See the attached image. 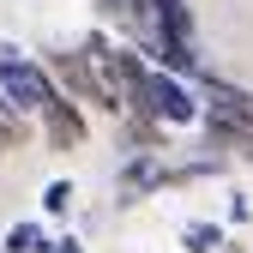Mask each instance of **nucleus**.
<instances>
[{
    "label": "nucleus",
    "instance_id": "3",
    "mask_svg": "<svg viewBox=\"0 0 253 253\" xmlns=\"http://www.w3.org/2000/svg\"><path fill=\"white\" fill-rule=\"evenodd\" d=\"M37 121H42V133H48V145H54V151H79V145H84V115H79L67 97H60V90L42 103V115H37Z\"/></svg>",
    "mask_w": 253,
    "mask_h": 253
},
{
    "label": "nucleus",
    "instance_id": "5",
    "mask_svg": "<svg viewBox=\"0 0 253 253\" xmlns=\"http://www.w3.org/2000/svg\"><path fill=\"white\" fill-rule=\"evenodd\" d=\"M181 247L187 253H223V229H217V223H187L181 229Z\"/></svg>",
    "mask_w": 253,
    "mask_h": 253
},
{
    "label": "nucleus",
    "instance_id": "8",
    "mask_svg": "<svg viewBox=\"0 0 253 253\" xmlns=\"http://www.w3.org/2000/svg\"><path fill=\"white\" fill-rule=\"evenodd\" d=\"M48 253H84V247H79V241L67 235V241H48Z\"/></svg>",
    "mask_w": 253,
    "mask_h": 253
},
{
    "label": "nucleus",
    "instance_id": "2",
    "mask_svg": "<svg viewBox=\"0 0 253 253\" xmlns=\"http://www.w3.org/2000/svg\"><path fill=\"white\" fill-rule=\"evenodd\" d=\"M0 97H6V109H12L18 121H37V115H42V103L54 97V79H48L30 54L0 48Z\"/></svg>",
    "mask_w": 253,
    "mask_h": 253
},
{
    "label": "nucleus",
    "instance_id": "4",
    "mask_svg": "<svg viewBox=\"0 0 253 253\" xmlns=\"http://www.w3.org/2000/svg\"><path fill=\"white\" fill-rule=\"evenodd\" d=\"M163 181H169L163 151H139L133 163H126V175H121V187H126V193H151V187H163Z\"/></svg>",
    "mask_w": 253,
    "mask_h": 253
},
{
    "label": "nucleus",
    "instance_id": "7",
    "mask_svg": "<svg viewBox=\"0 0 253 253\" xmlns=\"http://www.w3.org/2000/svg\"><path fill=\"white\" fill-rule=\"evenodd\" d=\"M42 211H48V217H67V211H73V181H48V187H42Z\"/></svg>",
    "mask_w": 253,
    "mask_h": 253
},
{
    "label": "nucleus",
    "instance_id": "6",
    "mask_svg": "<svg viewBox=\"0 0 253 253\" xmlns=\"http://www.w3.org/2000/svg\"><path fill=\"white\" fill-rule=\"evenodd\" d=\"M6 253H48V241H42L37 223H12L6 229Z\"/></svg>",
    "mask_w": 253,
    "mask_h": 253
},
{
    "label": "nucleus",
    "instance_id": "1",
    "mask_svg": "<svg viewBox=\"0 0 253 253\" xmlns=\"http://www.w3.org/2000/svg\"><path fill=\"white\" fill-rule=\"evenodd\" d=\"M139 115L151 126H193L199 121V97L181 79H169L157 60H145V73H139Z\"/></svg>",
    "mask_w": 253,
    "mask_h": 253
}]
</instances>
